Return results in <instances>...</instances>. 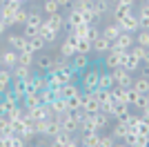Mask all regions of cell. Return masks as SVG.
I'll return each mask as SVG.
<instances>
[{"instance_id": "51", "label": "cell", "mask_w": 149, "mask_h": 147, "mask_svg": "<svg viewBox=\"0 0 149 147\" xmlns=\"http://www.w3.org/2000/svg\"><path fill=\"white\" fill-rule=\"evenodd\" d=\"M58 5H60V9L62 7H71V0H56Z\"/></svg>"}, {"instance_id": "47", "label": "cell", "mask_w": 149, "mask_h": 147, "mask_svg": "<svg viewBox=\"0 0 149 147\" xmlns=\"http://www.w3.org/2000/svg\"><path fill=\"white\" fill-rule=\"evenodd\" d=\"M47 120H49V118H40V120H33V125H36V134H38V136H42V134H45Z\"/></svg>"}, {"instance_id": "31", "label": "cell", "mask_w": 149, "mask_h": 147, "mask_svg": "<svg viewBox=\"0 0 149 147\" xmlns=\"http://www.w3.org/2000/svg\"><path fill=\"white\" fill-rule=\"evenodd\" d=\"M58 56H65V58H74L76 56V45H74V40H65V43L60 45V51H58Z\"/></svg>"}, {"instance_id": "21", "label": "cell", "mask_w": 149, "mask_h": 147, "mask_svg": "<svg viewBox=\"0 0 149 147\" xmlns=\"http://www.w3.org/2000/svg\"><path fill=\"white\" fill-rule=\"evenodd\" d=\"M82 94V87L78 83H65L60 87V96L62 98H74V96H80Z\"/></svg>"}, {"instance_id": "3", "label": "cell", "mask_w": 149, "mask_h": 147, "mask_svg": "<svg viewBox=\"0 0 149 147\" xmlns=\"http://www.w3.org/2000/svg\"><path fill=\"white\" fill-rule=\"evenodd\" d=\"M113 22H118V27L123 31H129V34H136L138 29H140V24H138V16L134 11H129L127 16H123V18L113 20Z\"/></svg>"}, {"instance_id": "25", "label": "cell", "mask_w": 149, "mask_h": 147, "mask_svg": "<svg viewBox=\"0 0 149 147\" xmlns=\"http://www.w3.org/2000/svg\"><path fill=\"white\" fill-rule=\"evenodd\" d=\"M127 134H129V125H127V120H125V118L116 120V125H113V129H111V136H113V138H125Z\"/></svg>"}, {"instance_id": "46", "label": "cell", "mask_w": 149, "mask_h": 147, "mask_svg": "<svg viewBox=\"0 0 149 147\" xmlns=\"http://www.w3.org/2000/svg\"><path fill=\"white\" fill-rule=\"evenodd\" d=\"M140 96H143V94H138L134 87H127V103H129V107H131V105H136Z\"/></svg>"}, {"instance_id": "7", "label": "cell", "mask_w": 149, "mask_h": 147, "mask_svg": "<svg viewBox=\"0 0 149 147\" xmlns=\"http://www.w3.org/2000/svg\"><path fill=\"white\" fill-rule=\"evenodd\" d=\"M7 45L13 49H18V51H31L29 47V40H27L22 34H7ZM36 54V51H33Z\"/></svg>"}, {"instance_id": "32", "label": "cell", "mask_w": 149, "mask_h": 147, "mask_svg": "<svg viewBox=\"0 0 149 147\" xmlns=\"http://www.w3.org/2000/svg\"><path fill=\"white\" fill-rule=\"evenodd\" d=\"M76 54H91V40L89 38H76Z\"/></svg>"}, {"instance_id": "36", "label": "cell", "mask_w": 149, "mask_h": 147, "mask_svg": "<svg viewBox=\"0 0 149 147\" xmlns=\"http://www.w3.org/2000/svg\"><path fill=\"white\" fill-rule=\"evenodd\" d=\"M22 105H25V109L40 105V94H38V92H27V96L22 98Z\"/></svg>"}, {"instance_id": "45", "label": "cell", "mask_w": 149, "mask_h": 147, "mask_svg": "<svg viewBox=\"0 0 149 147\" xmlns=\"http://www.w3.org/2000/svg\"><path fill=\"white\" fill-rule=\"evenodd\" d=\"M113 143H116V138H113L111 134L107 136V134H100L98 136V147H111Z\"/></svg>"}, {"instance_id": "5", "label": "cell", "mask_w": 149, "mask_h": 147, "mask_svg": "<svg viewBox=\"0 0 149 147\" xmlns=\"http://www.w3.org/2000/svg\"><path fill=\"white\" fill-rule=\"evenodd\" d=\"M111 71V78H113V85H123V87H131L134 78H131V71H127L125 67H113L109 69Z\"/></svg>"}, {"instance_id": "12", "label": "cell", "mask_w": 149, "mask_h": 147, "mask_svg": "<svg viewBox=\"0 0 149 147\" xmlns=\"http://www.w3.org/2000/svg\"><path fill=\"white\" fill-rule=\"evenodd\" d=\"M38 34H40V38H42L47 45H54L58 40V34H60V31H56L54 27H49L47 22H42L40 27H38Z\"/></svg>"}, {"instance_id": "20", "label": "cell", "mask_w": 149, "mask_h": 147, "mask_svg": "<svg viewBox=\"0 0 149 147\" xmlns=\"http://www.w3.org/2000/svg\"><path fill=\"white\" fill-rule=\"evenodd\" d=\"M51 65H54V56L42 54V56H36L33 69H36V71H49V69H51Z\"/></svg>"}, {"instance_id": "1", "label": "cell", "mask_w": 149, "mask_h": 147, "mask_svg": "<svg viewBox=\"0 0 149 147\" xmlns=\"http://www.w3.org/2000/svg\"><path fill=\"white\" fill-rule=\"evenodd\" d=\"M58 120H60V129H62V132H69V134H78V127H80V123H78V118L74 116V111H65V114H60V116H58Z\"/></svg>"}, {"instance_id": "37", "label": "cell", "mask_w": 149, "mask_h": 147, "mask_svg": "<svg viewBox=\"0 0 149 147\" xmlns=\"http://www.w3.org/2000/svg\"><path fill=\"white\" fill-rule=\"evenodd\" d=\"M18 62L20 65H27V67H33L36 54H33V51H18Z\"/></svg>"}, {"instance_id": "10", "label": "cell", "mask_w": 149, "mask_h": 147, "mask_svg": "<svg viewBox=\"0 0 149 147\" xmlns=\"http://www.w3.org/2000/svg\"><path fill=\"white\" fill-rule=\"evenodd\" d=\"M109 49H111V40L105 38V36H102V31H100V36L91 40V51H93V54H98V56H105Z\"/></svg>"}, {"instance_id": "41", "label": "cell", "mask_w": 149, "mask_h": 147, "mask_svg": "<svg viewBox=\"0 0 149 147\" xmlns=\"http://www.w3.org/2000/svg\"><path fill=\"white\" fill-rule=\"evenodd\" d=\"M40 103L42 105H49L51 100H54V98H56V94H54V89H51V87H47V89H40Z\"/></svg>"}, {"instance_id": "55", "label": "cell", "mask_w": 149, "mask_h": 147, "mask_svg": "<svg viewBox=\"0 0 149 147\" xmlns=\"http://www.w3.org/2000/svg\"><path fill=\"white\" fill-rule=\"evenodd\" d=\"M134 2H145V0H134Z\"/></svg>"}, {"instance_id": "53", "label": "cell", "mask_w": 149, "mask_h": 147, "mask_svg": "<svg viewBox=\"0 0 149 147\" xmlns=\"http://www.w3.org/2000/svg\"><path fill=\"white\" fill-rule=\"evenodd\" d=\"M143 62L149 65V47H145V54H143Z\"/></svg>"}, {"instance_id": "42", "label": "cell", "mask_w": 149, "mask_h": 147, "mask_svg": "<svg viewBox=\"0 0 149 147\" xmlns=\"http://www.w3.org/2000/svg\"><path fill=\"white\" fill-rule=\"evenodd\" d=\"M82 107V94L80 96H74V98H67V111H76Z\"/></svg>"}, {"instance_id": "30", "label": "cell", "mask_w": 149, "mask_h": 147, "mask_svg": "<svg viewBox=\"0 0 149 147\" xmlns=\"http://www.w3.org/2000/svg\"><path fill=\"white\" fill-rule=\"evenodd\" d=\"M49 107L54 109V114H56V116H60V114H65V111H67V98H62V96L54 98V100L49 103Z\"/></svg>"}, {"instance_id": "24", "label": "cell", "mask_w": 149, "mask_h": 147, "mask_svg": "<svg viewBox=\"0 0 149 147\" xmlns=\"http://www.w3.org/2000/svg\"><path fill=\"white\" fill-rule=\"evenodd\" d=\"M60 132V120H58V116H54V118H49L47 120V127H45V138H54V136Z\"/></svg>"}, {"instance_id": "58", "label": "cell", "mask_w": 149, "mask_h": 147, "mask_svg": "<svg viewBox=\"0 0 149 147\" xmlns=\"http://www.w3.org/2000/svg\"><path fill=\"white\" fill-rule=\"evenodd\" d=\"M145 2H147V5H149V0H145Z\"/></svg>"}, {"instance_id": "15", "label": "cell", "mask_w": 149, "mask_h": 147, "mask_svg": "<svg viewBox=\"0 0 149 147\" xmlns=\"http://www.w3.org/2000/svg\"><path fill=\"white\" fill-rule=\"evenodd\" d=\"M71 67H74V71H85L87 67H91V60H89V54H76L74 58H71Z\"/></svg>"}, {"instance_id": "26", "label": "cell", "mask_w": 149, "mask_h": 147, "mask_svg": "<svg viewBox=\"0 0 149 147\" xmlns=\"http://www.w3.org/2000/svg\"><path fill=\"white\" fill-rule=\"evenodd\" d=\"M100 31H102V36H105V38H109V40L113 43V40L120 36V31H123V29L118 27V22H109V24H105Z\"/></svg>"}, {"instance_id": "44", "label": "cell", "mask_w": 149, "mask_h": 147, "mask_svg": "<svg viewBox=\"0 0 149 147\" xmlns=\"http://www.w3.org/2000/svg\"><path fill=\"white\" fill-rule=\"evenodd\" d=\"M27 16H29V11L20 7L18 11L13 13V24H25V22H27Z\"/></svg>"}, {"instance_id": "23", "label": "cell", "mask_w": 149, "mask_h": 147, "mask_svg": "<svg viewBox=\"0 0 149 147\" xmlns=\"http://www.w3.org/2000/svg\"><path fill=\"white\" fill-rule=\"evenodd\" d=\"M138 24L140 29H149V5L147 2H140V9H138Z\"/></svg>"}, {"instance_id": "52", "label": "cell", "mask_w": 149, "mask_h": 147, "mask_svg": "<svg viewBox=\"0 0 149 147\" xmlns=\"http://www.w3.org/2000/svg\"><path fill=\"white\" fill-rule=\"evenodd\" d=\"M116 2H120V5H127V7H134V5H136L134 0H116Z\"/></svg>"}, {"instance_id": "43", "label": "cell", "mask_w": 149, "mask_h": 147, "mask_svg": "<svg viewBox=\"0 0 149 147\" xmlns=\"http://www.w3.org/2000/svg\"><path fill=\"white\" fill-rule=\"evenodd\" d=\"M42 11L49 16V13H56V11H60V5H58L56 0H45V5H42Z\"/></svg>"}, {"instance_id": "54", "label": "cell", "mask_w": 149, "mask_h": 147, "mask_svg": "<svg viewBox=\"0 0 149 147\" xmlns=\"http://www.w3.org/2000/svg\"><path fill=\"white\" fill-rule=\"evenodd\" d=\"M0 147H2V134H0Z\"/></svg>"}, {"instance_id": "4", "label": "cell", "mask_w": 149, "mask_h": 147, "mask_svg": "<svg viewBox=\"0 0 149 147\" xmlns=\"http://www.w3.org/2000/svg\"><path fill=\"white\" fill-rule=\"evenodd\" d=\"M98 76H100V69L98 67H91L85 76H82L80 80V87H82V92H93L96 87H98Z\"/></svg>"}, {"instance_id": "9", "label": "cell", "mask_w": 149, "mask_h": 147, "mask_svg": "<svg viewBox=\"0 0 149 147\" xmlns=\"http://www.w3.org/2000/svg\"><path fill=\"white\" fill-rule=\"evenodd\" d=\"M82 109L87 114H96L100 111V100L93 92H82Z\"/></svg>"}, {"instance_id": "22", "label": "cell", "mask_w": 149, "mask_h": 147, "mask_svg": "<svg viewBox=\"0 0 149 147\" xmlns=\"http://www.w3.org/2000/svg\"><path fill=\"white\" fill-rule=\"evenodd\" d=\"M11 69L7 67H0V94L9 92V87H11Z\"/></svg>"}, {"instance_id": "49", "label": "cell", "mask_w": 149, "mask_h": 147, "mask_svg": "<svg viewBox=\"0 0 149 147\" xmlns=\"http://www.w3.org/2000/svg\"><path fill=\"white\" fill-rule=\"evenodd\" d=\"M140 116L149 118V94H147V103H145V107H143V109H140Z\"/></svg>"}, {"instance_id": "35", "label": "cell", "mask_w": 149, "mask_h": 147, "mask_svg": "<svg viewBox=\"0 0 149 147\" xmlns=\"http://www.w3.org/2000/svg\"><path fill=\"white\" fill-rule=\"evenodd\" d=\"M33 71V67H27V65H16V67H11V78H25V76H29V74Z\"/></svg>"}, {"instance_id": "38", "label": "cell", "mask_w": 149, "mask_h": 147, "mask_svg": "<svg viewBox=\"0 0 149 147\" xmlns=\"http://www.w3.org/2000/svg\"><path fill=\"white\" fill-rule=\"evenodd\" d=\"M93 118H96V127H98V132H102V129L107 127V125H109V114H105V111H96V114H93Z\"/></svg>"}, {"instance_id": "27", "label": "cell", "mask_w": 149, "mask_h": 147, "mask_svg": "<svg viewBox=\"0 0 149 147\" xmlns=\"http://www.w3.org/2000/svg\"><path fill=\"white\" fill-rule=\"evenodd\" d=\"M78 132H98V127H96V118H93V114H85V118L80 120V127H78Z\"/></svg>"}, {"instance_id": "13", "label": "cell", "mask_w": 149, "mask_h": 147, "mask_svg": "<svg viewBox=\"0 0 149 147\" xmlns=\"http://www.w3.org/2000/svg\"><path fill=\"white\" fill-rule=\"evenodd\" d=\"M123 54L125 51H116V49H109L102 58H105V67L107 69H113V67H120V62H123Z\"/></svg>"}, {"instance_id": "18", "label": "cell", "mask_w": 149, "mask_h": 147, "mask_svg": "<svg viewBox=\"0 0 149 147\" xmlns=\"http://www.w3.org/2000/svg\"><path fill=\"white\" fill-rule=\"evenodd\" d=\"M45 22L49 24V27H54L56 31H62L65 29V16H62L60 11H56V13H49V16H45Z\"/></svg>"}, {"instance_id": "50", "label": "cell", "mask_w": 149, "mask_h": 147, "mask_svg": "<svg viewBox=\"0 0 149 147\" xmlns=\"http://www.w3.org/2000/svg\"><path fill=\"white\" fill-rule=\"evenodd\" d=\"M7 29H9V24H7L5 20H0V36H5V34H7Z\"/></svg>"}, {"instance_id": "39", "label": "cell", "mask_w": 149, "mask_h": 147, "mask_svg": "<svg viewBox=\"0 0 149 147\" xmlns=\"http://www.w3.org/2000/svg\"><path fill=\"white\" fill-rule=\"evenodd\" d=\"M98 87H109V89L113 87V78H111V71H109V69L100 71V76H98Z\"/></svg>"}, {"instance_id": "19", "label": "cell", "mask_w": 149, "mask_h": 147, "mask_svg": "<svg viewBox=\"0 0 149 147\" xmlns=\"http://www.w3.org/2000/svg\"><path fill=\"white\" fill-rule=\"evenodd\" d=\"M98 136H100V132H82L80 138H78V145H82V147H98Z\"/></svg>"}, {"instance_id": "40", "label": "cell", "mask_w": 149, "mask_h": 147, "mask_svg": "<svg viewBox=\"0 0 149 147\" xmlns=\"http://www.w3.org/2000/svg\"><path fill=\"white\" fill-rule=\"evenodd\" d=\"M136 45L149 47V29H138L136 31Z\"/></svg>"}, {"instance_id": "16", "label": "cell", "mask_w": 149, "mask_h": 147, "mask_svg": "<svg viewBox=\"0 0 149 147\" xmlns=\"http://www.w3.org/2000/svg\"><path fill=\"white\" fill-rule=\"evenodd\" d=\"M11 94L18 98V103H22V98L27 96V85H25V78H13L11 80Z\"/></svg>"}, {"instance_id": "33", "label": "cell", "mask_w": 149, "mask_h": 147, "mask_svg": "<svg viewBox=\"0 0 149 147\" xmlns=\"http://www.w3.org/2000/svg\"><path fill=\"white\" fill-rule=\"evenodd\" d=\"M131 87H134L138 94H149V78H145V76H138V78L131 83Z\"/></svg>"}, {"instance_id": "48", "label": "cell", "mask_w": 149, "mask_h": 147, "mask_svg": "<svg viewBox=\"0 0 149 147\" xmlns=\"http://www.w3.org/2000/svg\"><path fill=\"white\" fill-rule=\"evenodd\" d=\"M138 71H140V76L149 78V65H147V62H140V67H138Z\"/></svg>"}, {"instance_id": "11", "label": "cell", "mask_w": 149, "mask_h": 147, "mask_svg": "<svg viewBox=\"0 0 149 147\" xmlns=\"http://www.w3.org/2000/svg\"><path fill=\"white\" fill-rule=\"evenodd\" d=\"M140 62H143V60H140L138 56H134V54L129 51V49H127V51L123 54V62H120V67H125L127 71H131V74H134V71H138Z\"/></svg>"}, {"instance_id": "8", "label": "cell", "mask_w": 149, "mask_h": 147, "mask_svg": "<svg viewBox=\"0 0 149 147\" xmlns=\"http://www.w3.org/2000/svg\"><path fill=\"white\" fill-rule=\"evenodd\" d=\"M51 143L56 147H76L78 145V138H76V134H69V132H58L54 138H51Z\"/></svg>"}, {"instance_id": "57", "label": "cell", "mask_w": 149, "mask_h": 147, "mask_svg": "<svg viewBox=\"0 0 149 147\" xmlns=\"http://www.w3.org/2000/svg\"><path fill=\"white\" fill-rule=\"evenodd\" d=\"M0 7H2V0H0Z\"/></svg>"}, {"instance_id": "6", "label": "cell", "mask_w": 149, "mask_h": 147, "mask_svg": "<svg viewBox=\"0 0 149 147\" xmlns=\"http://www.w3.org/2000/svg\"><path fill=\"white\" fill-rule=\"evenodd\" d=\"M18 65V49H13V47H7L0 51V67H7V69H11Z\"/></svg>"}, {"instance_id": "14", "label": "cell", "mask_w": 149, "mask_h": 147, "mask_svg": "<svg viewBox=\"0 0 149 147\" xmlns=\"http://www.w3.org/2000/svg\"><path fill=\"white\" fill-rule=\"evenodd\" d=\"M129 114V103H125V100H113V107L111 111H109V116L113 118V120H120V118H125Z\"/></svg>"}, {"instance_id": "28", "label": "cell", "mask_w": 149, "mask_h": 147, "mask_svg": "<svg viewBox=\"0 0 149 147\" xmlns=\"http://www.w3.org/2000/svg\"><path fill=\"white\" fill-rule=\"evenodd\" d=\"M109 9H111V0H91V11L105 16L109 13Z\"/></svg>"}, {"instance_id": "34", "label": "cell", "mask_w": 149, "mask_h": 147, "mask_svg": "<svg viewBox=\"0 0 149 147\" xmlns=\"http://www.w3.org/2000/svg\"><path fill=\"white\" fill-rule=\"evenodd\" d=\"M27 40H29V47H31V51H40V49H45L47 47V43H45L42 38H40V34H33V36H29L27 38Z\"/></svg>"}, {"instance_id": "29", "label": "cell", "mask_w": 149, "mask_h": 147, "mask_svg": "<svg viewBox=\"0 0 149 147\" xmlns=\"http://www.w3.org/2000/svg\"><path fill=\"white\" fill-rule=\"evenodd\" d=\"M45 22V16L40 11H29V16H27V27H31V29H38L40 24Z\"/></svg>"}, {"instance_id": "17", "label": "cell", "mask_w": 149, "mask_h": 147, "mask_svg": "<svg viewBox=\"0 0 149 147\" xmlns=\"http://www.w3.org/2000/svg\"><path fill=\"white\" fill-rule=\"evenodd\" d=\"M22 145H27V141L20 134H13V132L2 134V147H22Z\"/></svg>"}, {"instance_id": "56", "label": "cell", "mask_w": 149, "mask_h": 147, "mask_svg": "<svg viewBox=\"0 0 149 147\" xmlns=\"http://www.w3.org/2000/svg\"><path fill=\"white\" fill-rule=\"evenodd\" d=\"M25 2H36V0H25Z\"/></svg>"}, {"instance_id": "2", "label": "cell", "mask_w": 149, "mask_h": 147, "mask_svg": "<svg viewBox=\"0 0 149 147\" xmlns=\"http://www.w3.org/2000/svg\"><path fill=\"white\" fill-rule=\"evenodd\" d=\"M134 45H136V36L129 34V31H120V36L111 43V49H116V51H127V49H131Z\"/></svg>"}]
</instances>
